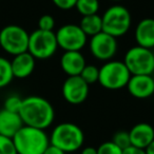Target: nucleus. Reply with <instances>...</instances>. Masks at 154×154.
<instances>
[{
  "label": "nucleus",
  "mask_w": 154,
  "mask_h": 154,
  "mask_svg": "<svg viewBox=\"0 0 154 154\" xmlns=\"http://www.w3.org/2000/svg\"><path fill=\"white\" fill-rule=\"evenodd\" d=\"M19 115L24 126L45 130L55 119V109L48 99L33 95L22 99Z\"/></svg>",
  "instance_id": "f257e3e1"
},
{
  "label": "nucleus",
  "mask_w": 154,
  "mask_h": 154,
  "mask_svg": "<svg viewBox=\"0 0 154 154\" xmlns=\"http://www.w3.org/2000/svg\"><path fill=\"white\" fill-rule=\"evenodd\" d=\"M17 154H42L50 145L45 130L23 126L13 136Z\"/></svg>",
  "instance_id": "f03ea898"
},
{
  "label": "nucleus",
  "mask_w": 154,
  "mask_h": 154,
  "mask_svg": "<svg viewBox=\"0 0 154 154\" xmlns=\"http://www.w3.org/2000/svg\"><path fill=\"white\" fill-rule=\"evenodd\" d=\"M85 133L79 126L73 122H61L53 129L50 143L58 147L66 153H72L84 146Z\"/></svg>",
  "instance_id": "7ed1b4c3"
},
{
  "label": "nucleus",
  "mask_w": 154,
  "mask_h": 154,
  "mask_svg": "<svg viewBox=\"0 0 154 154\" xmlns=\"http://www.w3.org/2000/svg\"><path fill=\"white\" fill-rule=\"evenodd\" d=\"M103 32L118 38L129 32L132 24V16L126 7L114 5L108 8L101 16Z\"/></svg>",
  "instance_id": "20e7f679"
},
{
  "label": "nucleus",
  "mask_w": 154,
  "mask_h": 154,
  "mask_svg": "<svg viewBox=\"0 0 154 154\" xmlns=\"http://www.w3.org/2000/svg\"><path fill=\"white\" fill-rule=\"evenodd\" d=\"M131 73L124 61L108 60L99 68L98 82L108 90H120L127 87Z\"/></svg>",
  "instance_id": "39448f33"
},
{
  "label": "nucleus",
  "mask_w": 154,
  "mask_h": 154,
  "mask_svg": "<svg viewBox=\"0 0 154 154\" xmlns=\"http://www.w3.org/2000/svg\"><path fill=\"white\" fill-rule=\"evenodd\" d=\"M124 63L131 75H152L154 72V53L151 49L135 45L126 52Z\"/></svg>",
  "instance_id": "423d86ee"
},
{
  "label": "nucleus",
  "mask_w": 154,
  "mask_h": 154,
  "mask_svg": "<svg viewBox=\"0 0 154 154\" xmlns=\"http://www.w3.org/2000/svg\"><path fill=\"white\" fill-rule=\"evenodd\" d=\"M30 34L22 26L17 24H9L0 31V47L10 55L28 52Z\"/></svg>",
  "instance_id": "0eeeda50"
},
{
  "label": "nucleus",
  "mask_w": 154,
  "mask_h": 154,
  "mask_svg": "<svg viewBox=\"0 0 154 154\" xmlns=\"http://www.w3.org/2000/svg\"><path fill=\"white\" fill-rule=\"evenodd\" d=\"M58 43L54 31L36 30L29 37L28 52L35 59H48L57 52Z\"/></svg>",
  "instance_id": "6e6552de"
},
{
  "label": "nucleus",
  "mask_w": 154,
  "mask_h": 154,
  "mask_svg": "<svg viewBox=\"0 0 154 154\" xmlns=\"http://www.w3.org/2000/svg\"><path fill=\"white\" fill-rule=\"evenodd\" d=\"M58 48L66 51H82L88 42V36L79 24L68 23L60 26L55 33Z\"/></svg>",
  "instance_id": "1a4fd4ad"
},
{
  "label": "nucleus",
  "mask_w": 154,
  "mask_h": 154,
  "mask_svg": "<svg viewBox=\"0 0 154 154\" xmlns=\"http://www.w3.org/2000/svg\"><path fill=\"white\" fill-rule=\"evenodd\" d=\"M89 49L93 57L96 59L101 61L111 60L117 53V38L105 32H100L91 37Z\"/></svg>",
  "instance_id": "9d476101"
},
{
  "label": "nucleus",
  "mask_w": 154,
  "mask_h": 154,
  "mask_svg": "<svg viewBox=\"0 0 154 154\" xmlns=\"http://www.w3.org/2000/svg\"><path fill=\"white\" fill-rule=\"evenodd\" d=\"M89 85L79 75L69 76L62 84L61 92L64 100L70 105H80L89 96Z\"/></svg>",
  "instance_id": "9b49d317"
},
{
  "label": "nucleus",
  "mask_w": 154,
  "mask_h": 154,
  "mask_svg": "<svg viewBox=\"0 0 154 154\" xmlns=\"http://www.w3.org/2000/svg\"><path fill=\"white\" fill-rule=\"evenodd\" d=\"M126 88L135 98H149L154 94V78L152 75H131Z\"/></svg>",
  "instance_id": "f8f14e48"
},
{
  "label": "nucleus",
  "mask_w": 154,
  "mask_h": 154,
  "mask_svg": "<svg viewBox=\"0 0 154 154\" xmlns=\"http://www.w3.org/2000/svg\"><path fill=\"white\" fill-rule=\"evenodd\" d=\"M86 64V59L80 51H66L60 57V66L68 76L80 75Z\"/></svg>",
  "instance_id": "ddd939ff"
},
{
  "label": "nucleus",
  "mask_w": 154,
  "mask_h": 154,
  "mask_svg": "<svg viewBox=\"0 0 154 154\" xmlns=\"http://www.w3.org/2000/svg\"><path fill=\"white\" fill-rule=\"evenodd\" d=\"M131 146L146 149L154 140V128L147 122H139L129 131Z\"/></svg>",
  "instance_id": "4468645a"
},
{
  "label": "nucleus",
  "mask_w": 154,
  "mask_h": 154,
  "mask_svg": "<svg viewBox=\"0 0 154 154\" xmlns=\"http://www.w3.org/2000/svg\"><path fill=\"white\" fill-rule=\"evenodd\" d=\"M35 66H36V59L29 52L15 55L11 61L14 78L24 79L29 77L34 72Z\"/></svg>",
  "instance_id": "2eb2a0df"
},
{
  "label": "nucleus",
  "mask_w": 154,
  "mask_h": 154,
  "mask_svg": "<svg viewBox=\"0 0 154 154\" xmlns=\"http://www.w3.org/2000/svg\"><path fill=\"white\" fill-rule=\"evenodd\" d=\"M23 126L19 113L8 111L5 108L0 109V135L13 138Z\"/></svg>",
  "instance_id": "dca6fc26"
},
{
  "label": "nucleus",
  "mask_w": 154,
  "mask_h": 154,
  "mask_svg": "<svg viewBox=\"0 0 154 154\" xmlns=\"http://www.w3.org/2000/svg\"><path fill=\"white\" fill-rule=\"evenodd\" d=\"M137 45L153 49L154 48V18H143L137 23L134 32Z\"/></svg>",
  "instance_id": "f3484780"
},
{
  "label": "nucleus",
  "mask_w": 154,
  "mask_h": 154,
  "mask_svg": "<svg viewBox=\"0 0 154 154\" xmlns=\"http://www.w3.org/2000/svg\"><path fill=\"white\" fill-rule=\"evenodd\" d=\"M79 26L88 37H92L103 32V19L98 14L89 16H82Z\"/></svg>",
  "instance_id": "a211bd4d"
},
{
  "label": "nucleus",
  "mask_w": 154,
  "mask_h": 154,
  "mask_svg": "<svg viewBox=\"0 0 154 154\" xmlns=\"http://www.w3.org/2000/svg\"><path fill=\"white\" fill-rule=\"evenodd\" d=\"M100 8L99 0H77L75 9L82 16L97 14Z\"/></svg>",
  "instance_id": "6ab92c4d"
},
{
  "label": "nucleus",
  "mask_w": 154,
  "mask_h": 154,
  "mask_svg": "<svg viewBox=\"0 0 154 154\" xmlns=\"http://www.w3.org/2000/svg\"><path fill=\"white\" fill-rule=\"evenodd\" d=\"M13 78L14 75L12 72L11 61L0 56V89L9 86Z\"/></svg>",
  "instance_id": "aec40b11"
},
{
  "label": "nucleus",
  "mask_w": 154,
  "mask_h": 154,
  "mask_svg": "<svg viewBox=\"0 0 154 154\" xmlns=\"http://www.w3.org/2000/svg\"><path fill=\"white\" fill-rule=\"evenodd\" d=\"M79 76L82 77L89 86L92 84H95V82H98L99 68H97L94 64H86V66L82 71Z\"/></svg>",
  "instance_id": "412c9836"
},
{
  "label": "nucleus",
  "mask_w": 154,
  "mask_h": 154,
  "mask_svg": "<svg viewBox=\"0 0 154 154\" xmlns=\"http://www.w3.org/2000/svg\"><path fill=\"white\" fill-rule=\"evenodd\" d=\"M112 141L122 150L127 149V148L131 146L130 135H129V132H127V131H118V132H116L112 137Z\"/></svg>",
  "instance_id": "4be33fe9"
},
{
  "label": "nucleus",
  "mask_w": 154,
  "mask_h": 154,
  "mask_svg": "<svg viewBox=\"0 0 154 154\" xmlns=\"http://www.w3.org/2000/svg\"><path fill=\"white\" fill-rule=\"evenodd\" d=\"M22 99L23 98L19 97L18 95H10L5 100L3 108H5V110H8V111L19 113V110L22 105Z\"/></svg>",
  "instance_id": "5701e85b"
},
{
  "label": "nucleus",
  "mask_w": 154,
  "mask_h": 154,
  "mask_svg": "<svg viewBox=\"0 0 154 154\" xmlns=\"http://www.w3.org/2000/svg\"><path fill=\"white\" fill-rule=\"evenodd\" d=\"M0 154H17L13 138L0 135Z\"/></svg>",
  "instance_id": "b1692460"
},
{
  "label": "nucleus",
  "mask_w": 154,
  "mask_h": 154,
  "mask_svg": "<svg viewBox=\"0 0 154 154\" xmlns=\"http://www.w3.org/2000/svg\"><path fill=\"white\" fill-rule=\"evenodd\" d=\"M97 154H122V149L110 140L99 145L97 148Z\"/></svg>",
  "instance_id": "393cba45"
},
{
  "label": "nucleus",
  "mask_w": 154,
  "mask_h": 154,
  "mask_svg": "<svg viewBox=\"0 0 154 154\" xmlns=\"http://www.w3.org/2000/svg\"><path fill=\"white\" fill-rule=\"evenodd\" d=\"M55 28V19L52 15L45 14L38 20V29L42 31H53Z\"/></svg>",
  "instance_id": "a878e982"
},
{
  "label": "nucleus",
  "mask_w": 154,
  "mask_h": 154,
  "mask_svg": "<svg viewBox=\"0 0 154 154\" xmlns=\"http://www.w3.org/2000/svg\"><path fill=\"white\" fill-rule=\"evenodd\" d=\"M76 1L77 0H52L54 5H56L58 9L63 10V11H68V10L75 8Z\"/></svg>",
  "instance_id": "bb28decb"
},
{
  "label": "nucleus",
  "mask_w": 154,
  "mask_h": 154,
  "mask_svg": "<svg viewBox=\"0 0 154 154\" xmlns=\"http://www.w3.org/2000/svg\"><path fill=\"white\" fill-rule=\"evenodd\" d=\"M122 154H147L145 149H139L134 146H130L127 149L122 150Z\"/></svg>",
  "instance_id": "cd10ccee"
},
{
  "label": "nucleus",
  "mask_w": 154,
  "mask_h": 154,
  "mask_svg": "<svg viewBox=\"0 0 154 154\" xmlns=\"http://www.w3.org/2000/svg\"><path fill=\"white\" fill-rule=\"evenodd\" d=\"M42 154H66V152H63L61 149H59V148L56 147V146L50 143Z\"/></svg>",
  "instance_id": "c85d7f7f"
},
{
  "label": "nucleus",
  "mask_w": 154,
  "mask_h": 154,
  "mask_svg": "<svg viewBox=\"0 0 154 154\" xmlns=\"http://www.w3.org/2000/svg\"><path fill=\"white\" fill-rule=\"evenodd\" d=\"M80 154H97V148L92 147V146H88V147H85L82 150Z\"/></svg>",
  "instance_id": "c756f323"
},
{
  "label": "nucleus",
  "mask_w": 154,
  "mask_h": 154,
  "mask_svg": "<svg viewBox=\"0 0 154 154\" xmlns=\"http://www.w3.org/2000/svg\"><path fill=\"white\" fill-rule=\"evenodd\" d=\"M145 150H146V153L147 154H154V140L152 141Z\"/></svg>",
  "instance_id": "7c9ffc66"
},
{
  "label": "nucleus",
  "mask_w": 154,
  "mask_h": 154,
  "mask_svg": "<svg viewBox=\"0 0 154 154\" xmlns=\"http://www.w3.org/2000/svg\"><path fill=\"white\" fill-rule=\"evenodd\" d=\"M111 1H115V2H118V1H122V0H111Z\"/></svg>",
  "instance_id": "2f4dec72"
}]
</instances>
